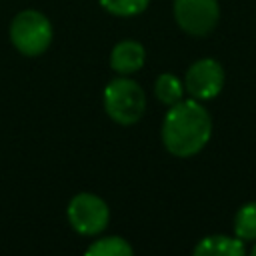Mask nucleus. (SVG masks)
Listing matches in <instances>:
<instances>
[{"label": "nucleus", "instance_id": "6e6552de", "mask_svg": "<svg viewBox=\"0 0 256 256\" xmlns=\"http://www.w3.org/2000/svg\"><path fill=\"white\" fill-rule=\"evenodd\" d=\"M196 256H242L246 252L244 240L238 236L210 234L204 236L192 250Z\"/></svg>", "mask_w": 256, "mask_h": 256}, {"label": "nucleus", "instance_id": "f8f14e48", "mask_svg": "<svg viewBox=\"0 0 256 256\" xmlns=\"http://www.w3.org/2000/svg\"><path fill=\"white\" fill-rule=\"evenodd\" d=\"M150 0H100L102 8L114 16H136L146 10Z\"/></svg>", "mask_w": 256, "mask_h": 256}, {"label": "nucleus", "instance_id": "f03ea898", "mask_svg": "<svg viewBox=\"0 0 256 256\" xmlns=\"http://www.w3.org/2000/svg\"><path fill=\"white\" fill-rule=\"evenodd\" d=\"M104 110L118 124H136L146 110L144 90L130 78H116L104 88Z\"/></svg>", "mask_w": 256, "mask_h": 256}, {"label": "nucleus", "instance_id": "9b49d317", "mask_svg": "<svg viewBox=\"0 0 256 256\" xmlns=\"http://www.w3.org/2000/svg\"><path fill=\"white\" fill-rule=\"evenodd\" d=\"M132 252H134L132 246L120 236H106V238L94 240L86 248L88 256H130Z\"/></svg>", "mask_w": 256, "mask_h": 256}, {"label": "nucleus", "instance_id": "1a4fd4ad", "mask_svg": "<svg viewBox=\"0 0 256 256\" xmlns=\"http://www.w3.org/2000/svg\"><path fill=\"white\" fill-rule=\"evenodd\" d=\"M154 94L162 104L172 106L184 98V82L176 74L164 72L154 82Z\"/></svg>", "mask_w": 256, "mask_h": 256}, {"label": "nucleus", "instance_id": "ddd939ff", "mask_svg": "<svg viewBox=\"0 0 256 256\" xmlns=\"http://www.w3.org/2000/svg\"><path fill=\"white\" fill-rule=\"evenodd\" d=\"M252 254H254V256H256V244H254V248H252Z\"/></svg>", "mask_w": 256, "mask_h": 256}, {"label": "nucleus", "instance_id": "20e7f679", "mask_svg": "<svg viewBox=\"0 0 256 256\" xmlns=\"http://www.w3.org/2000/svg\"><path fill=\"white\" fill-rule=\"evenodd\" d=\"M108 218H110V210L106 202L96 194L80 192L68 204V220L78 234L84 236L100 234L106 228Z\"/></svg>", "mask_w": 256, "mask_h": 256}, {"label": "nucleus", "instance_id": "f257e3e1", "mask_svg": "<svg viewBox=\"0 0 256 256\" xmlns=\"http://www.w3.org/2000/svg\"><path fill=\"white\" fill-rule=\"evenodd\" d=\"M160 134L162 144L170 154L190 158L208 144L212 136V118L200 100L182 98L166 112Z\"/></svg>", "mask_w": 256, "mask_h": 256}, {"label": "nucleus", "instance_id": "0eeeda50", "mask_svg": "<svg viewBox=\"0 0 256 256\" xmlns=\"http://www.w3.org/2000/svg\"><path fill=\"white\" fill-rule=\"evenodd\" d=\"M146 52L144 46L136 40H122L112 48L110 54V66L118 74H132L138 72L144 66Z\"/></svg>", "mask_w": 256, "mask_h": 256}, {"label": "nucleus", "instance_id": "39448f33", "mask_svg": "<svg viewBox=\"0 0 256 256\" xmlns=\"http://www.w3.org/2000/svg\"><path fill=\"white\" fill-rule=\"evenodd\" d=\"M174 20L190 36H208L220 20L218 0H174Z\"/></svg>", "mask_w": 256, "mask_h": 256}, {"label": "nucleus", "instance_id": "9d476101", "mask_svg": "<svg viewBox=\"0 0 256 256\" xmlns=\"http://www.w3.org/2000/svg\"><path fill=\"white\" fill-rule=\"evenodd\" d=\"M234 236L244 242H256V202H246L234 214Z\"/></svg>", "mask_w": 256, "mask_h": 256}, {"label": "nucleus", "instance_id": "423d86ee", "mask_svg": "<svg viewBox=\"0 0 256 256\" xmlns=\"http://www.w3.org/2000/svg\"><path fill=\"white\" fill-rule=\"evenodd\" d=\"M224 68L214 58H200L196 60L184 76V90L194 100H212L224 88Z\"/></svg>", "mask_w": 256, "mask_h": 256}, {"label": "nucleus", "instance_id": "7ed1b4c3", "mask_svg": "<svg viewBox=\"0 0 256 256\" xmlns=\"http://www.w3.org/2000/svg\"><path fill=\"white\" fill-rule=\"evenodd\" d=\"M10 42L24 56H38L52 42V24L38 10H22L10 22Z\"/></svg>", "mask_w": 256, "mask_h": 256}]
</instances>
